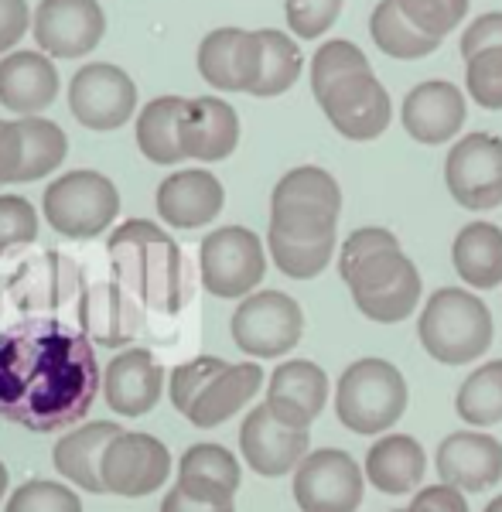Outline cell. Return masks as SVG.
Listing matches in <instances>:
<instances>
[{"mask_svg": "<svg viewBox=\"0 0 502 512\" xmlns=\"http://www.w3.org/2000/svg\"><path fill=\"white\" fill-rule=\"evenodd\" d=\"M7 512H82V499L69 485L31 478L7 499Z\"/></svg>", "mask_w": 502, "mask_h": 512, "instance_id": "cell-40", "label": "cell"}, {"mask_svg": "<svg viewBox=\"0 0 502 512\" xmlns=\"http://www.w3.org/2000/svg\"><path fill=\"white\" fill-rule=\"evenodd\" d=\"M260 41H263V65H260V82H257V89H253V96H260V99L281 96L301 79V69H304L301 48L291 35H281V31H274V28L260 31Z\"/></svg>", "mask_w": 502, "mask_h": 512, "instance_id": "cell-36", "label": "cell"}, {"mask_svg": "<svg viewBox=\"0 0 502 512\" xmlns=\"http://www.w3.org/2000/svg\"><path fill=\"white\" fill-rule=\"evenodd\" d=\"M407 512H468V499L465 492H458L455 485H424V489L414 492Z\"/></svg>", "mask_w": 502, "mask_h": 512, "instance_id": "cell-45", "label": "cell"}, {"mask_svg": "<svg viewBox=\"0 0 502 512\" xmlns=\"http://www.w3.org/2000/svg\"><path fill=\"white\" fill-rule=\"evenodd\" d=\"M164 393V366L147 349L120 352L106 366L103 396L113 414L120 417H144L158 407Z\"/></svg>", "mask_w": 502, "mask_h": 512, "instance_id": "cell-23", "label": "cell"}, {"mask_svg": "<svg viewBox=\"0 0 502 512\" xmlns=\"http://www.w3.org/2000/svg\"><path fill=\"white\" fill-rule=\"evenodd\" d=\"M434 465L444 485L458 492H485L502 478V444L482 431H455L438 444Z\"/></svg>", "mask_w": 502, "mask_h": 512, "instance_id": "cell-20", "label": "cell"}, {"mask_svg": "<svg viewBox=\"0 0 502 512\" xmlns=\"http://www.w3.org/2000/svg\"><path fill=\"white\" fill-rule=\"evenodd\" d=\"M342 216V188L325 168L304 164L274 185L270 195V233L294 243H325L335 239Z\"/></svg>", "mask_w": 502, "mask_h": 512, "instance_id": "cell-4", "label": "cell"}, {"mask_svg": "<svg viewBox=\"0 0 502 512\" xmlns=\"http://www.w3.org/2000/svg\"><path fill=\"white\" fill-rule=\"evenodd\" d=\"M465 86L482 110H502V48H485L468 59Z\"/></svg>", "mask_w": 502, "mask_h": 512, "instance_id": "cell-41", "label": "cell"}, {"mask_svg": "<svg viewBox=\"0 0 502 512\" xmlns=\"http://www.w3.org/2000/svg\"><path fill=\"white\" fill-rule=\"evenodd\" d=\"M41 209L55 233L69 239H93L113 226L120 212V195L100 171H69L55 178L41 195Z\"/></svg>", "mask_w": 502, "mask_h": 512, "instance_id": "cell-6", "label": "cell"}, {"mask_svg": "<svg viewBox=\"0 0 502 512\" xmlns=\"http://www.w3.org/2000/svg\"><path fill=\"white\" fill-rule=\"evenodd\" d=\"M407 379L386 359H359L339 376L335 386V417L352 434H386L407 414Z\"/></svg>", "mask_w": 502, "mask_h": 512, "instance_id": "cell-5", "label": "cell"}, {"mask_svg": "<svg viewBox=\"0 0 502 512\" xmlns=\"http://www.w3.org/2000/svg\"><path fill=\"white\" fill-rule=\"evenodd\" d=\"M485 48H502V11H492V14H482L468 24V31L462 35V55L465 62L472 55L485 52Z\"/></svg>", "mask_w": 502, "mask_h": 512, "instance_id": "cell-46", "label": "cell"}, {"mask_svg": "<svg viewBox=\"0 0 502 512\" xmlns=\"http://www.w3.org/2000/svg\"><path fill=\"white\" fill-rule=\"evenodd\" d=\"M120 434L123 427L113 424V420H93V424L76 427V431L65 434L55 444V472H62L69 482H76L82 492H106L100 465L106 448Z\"/></svg>", "mask_w": 502, "mask_h": 512, "instance_id": "cell-28", "label": "cell"}, {"mask_svg": "<svg viewBox=\"0 0 502 512\" xmlns=\"http://www.w3.org/2000/svg\"><path fill=\"white\" fill-rule=\"evenodd\" d=\"M308 444L311 434L284 427L281 420L270 414L267 403L253 407L240 427V448L246 465L263 478H281L287 472H298V465L311 454Z\"/></svg>", "mask_w": 502, "mask_h": 512, "instance_id": "cell-18", "label": "cell"}, {"mask_svg": "<svg viewBox=\"0 0 502 512\" xmlns=\"http://www.w3.org/2000/svg\"><path fill=\"white\" fill-rule=\"evenodd\" d=\"M397 4L417 28L434 38L455 31L468 14V0H397Z\"/></svg>", "mask_w": 502, "mask_h": 512, "instance_id": "cell-42", "label": "cell"}, {"mask_svg": "<svg viewBox=\"0 0 502 512\" xmlns=\"http://www.w3.org/2000/svg\"><path fill=\"white\" fill-rule=\"evenodd\" d=\"M79 267L65 260L62 253H41L24 260L11 277H7V294H11L18 311H55L65 308L82 294Z\"/></svg>", "mask_w": 502, "mask_h": 512, "instance_id": "cell-21", "label": "cell"}, {"mask_svg": "<svg viewBox=\"0 0 502 512\" xmlns=\"http://www.w3.org/2000/svg\"><path fill=\"white\" fill-rule=\"evenodd\" d=\"M366 482L383 495H410L427 475V454L410 434H383L366 454Z\"/></svg>", "mask_w": 502, "mask_h": 512, "instance_id": "cell-27", "label": "cell"}, {"mask_svg": "<svg viewBox=\"0 0 502 512\" xmlns=\"http://www.w3.org/2000/svg\"><path fill=\"white\" fill-rule=\"evenodd\" d=\"M178 489L202 502H233L240 489V461L222 444H192L181 454Z\"/></svg>", "mask_w": 502, "mask_h": 512, "instance_id": "cell-29", "label": "cell"}, {"mask_svg": "<svg viewBox=\"0 0 502 512\" xmlns=\"http://www.w3.org/2000/svg\"><path fill=\"white\" fill-rule=\"evenodd\" d=\"M158 216L175 229H199L209 226L222 212L226 192L212 171H175L158 185Z\"/></svg>", "mask_w": 502, "mask_h": 512, "instance_id": "cell-25", "label": "cell"}, {"mask_svg": "<svg viewBox=\"0 0 502 512\" xmlns=\"http://www.w3.org/2000/svg\"><path fill=\"white\" fill-rule=\"evenodd\" d=\"M263 41L260 31L219 28L202 38L199 45V72L212 89L226 93H253L260 82Z\"/></svg>", "mask_w": 502, "mask_h": 512, "instance_id": "cell-16", "label": "cell"}, {"mask_svg": "<svg viewBox=\"0 0 502 512\" xmlns=\"http://www.w3.org/2000/svg\"><path fill=\"white\" fill-rule=\"evenodd\" d=\"M28 0H0V52L14 48L28 31Z\"/></svg>", "mask_w": 502, "mask_h": 512, "instance_id": "cell-47", "label": "cell"}, {"mask_svg": "<svg viewBox=\"0 0 502 512\" xmlns=\"http://www.w3.org/2000/svg\"><path fill=\"white\" fill-rule=\"evenodd\" d=\"M455 410L472 427H496L502 424V359L482 362L462 383L455 396Z\"/></svg>", "mask_w": 502, "mask_h": 512, "instance_id": "cell-34", "label": "cell"}, {"mask_svg": "<svg viewBox=\"0 0 502 512\" xmlns=\"http://www.w3.org/2000/svg\"><path fill=\"white\" fill-rule=\"evenodd\" d=\"M451 263L472 291H492L502 284V229L492 222H472L451 243Z\"/></svg>", "mask_w": 502, "mask_h": 512, "instance_id": "cell-30", "label": "cell"}, {"mask_svg": "<svg viewBox=\"0 0 502 512\" xmlns=\"http://www.w3.org/2000/svg\"><path fill=\"white\" fill-rule=\"evenodd\" d=\"M448 192L462 209L489 212L502 205V137L468 134L451 147L444 164Z\"/></svg>", "mask_w": 502, "mask_h": 512, "instance_id": "cell-10", "label": "cell"}, {"mask_svg": "<svg viewBox=\"0 0 502 512\" xmlns=\"http://www.w3.org/2000/svg\"><path fill=\"white\" fill-rule=\"evenodd\" d=\"M485 512H502V495H499V499H492L489 506H485Z\"/></svg>", "mask_w": 502, "mask_h": 512, "instance_id": "cell-50", "label": "cell"}, {"mask_svg": "<svg viewBox=\"0 0 502 512\" xmlns=\"http://www.w3.org/2000/svg\"><path fill=\"white\" fill-rule=\"evenodd\" d=\"M178 140L185 158L195 161H226L240 144V117L219 96L188 99L185 117L178 123Z\"/></svg>", "mask_w": 502, "mask_h": 512, "instance_id": "cell-24", "label": "cell"}, {"mask_svg": "<svg viewBox=\"0 0 502 512\" xmlns=\"http://www.w3.org/2000/svg\"><path fill=\"white\" fill-rule=\"evenodd\" d=\"M318 106L345 140H359V144L383 137L393 120V99L373 72H359L328 86L318 96Z\"/></svg>", "mask_w": 502, "mask_h": 512, "instance_id": "cell-12", "label": "cell"}, {"mask_svg": "<svg viewBox=\"0 0 502 512\" xmlns=\"http://www.w3.org/2000/svg\"><path fill=\"white\" fill-rule=\"evenodd\" d=\"M59 96V69L41 52H11L0 62V106L18 117H38Z\"/></svg>", "mask_w": 502, "mask_h": 512, "instance_id": "cell-26", "label": "cell"}, {"mask_svg": "<svg viewBox=\"0 0 502 512\" xmlns=\"http://www.w3.org/2000/svg\"><path fill=\"white\" fill-rule=\"evenodd\" d=\"M161 512H236V509H233V502H202V499H192V495H185L175 485V489L164 495Z\"/></svg>", "mask_w": 502, "mask_h": 512, "instance_id": "cell-48", "label": "cell"}, {"mask_svg": "<svg viewBox=\"0 0 502 512\" xmlns=\"http://www.w3.org/2000/svg\"><path fill=\"white\" fill-rule=\"evenodd\" d=\"M267 246H270V256H274L277 270L291 280L318 277L335 256V239H325V243H294V239L267 233Z\"/></svg>", "mask_w": 502, "mask_h": 512, "instance_id": "cell-37", "label": "cell"}, {"mask_svg": "<svg viewBox=\"0 0 502 512\" xmlns=\"http://www.w3.org/2000/svg\"><path fill=\"white\" fill-rule=\"evenodd\" d=\"M366 492V472L349 451L318 448L294 472V502L301 512H356Z\"/></svg>", "mask_w": 502, "mask_h": 512, "instance_id": "cell-9", "label": "cell"}, {"mask_svg": "<svg viewBox=\"0 0 502 512\" xmlns=\"http://www.w3.org/2000/svg\"><path fill=\"white\" fill-rule=\"evenodd\" d=\"M69 110L89 130H117L137 110V86L120 65L89 62L69 82Z\"/></svg>", "mask_w": 502, "mask_h": 512, "instance_id": "cell-11", "label": "cell"}, {"mask_svg": "<svg viewBox=\"0 0 502 512\" xmlns=\"http://www.w3.org/2000/svg\"><path fill=\"white\" fill-rule=\"evenodd\" d=\"M421 287H424L421 274H417V267H410V270H403L397 280L383 284L380 291L356 294L352 297V304L359 308L362 318L376 321V325H397V321H407L417 311Z\"/></svg>", "mask_w": 502, "mask_h": 512, "instance_id": "cell-35", "label": "cell"}, {"mask_svg": "<svg viewBox=\"0 0 502 512\" xmlns=\"http://www.w3.org/2000/svg\"><path fill=\"white\" fill-rule=\"evenodd\" d=\"M393 512H407V509H393Z\"/></svg>", "mask_w": 502, "mask_h": 512, "instance_id": "cell-51", "label": "cell"}, {"mask_svg": "<svg viewBox=\"0 0 502 512\" xmlns=\"http://www.w3.org/2000/svg\"><path fill=\"white\" fill-rule=\"evenodd\" d=\"M199 270L202 284L216 297H250L253 287L267 274V253L253 229L246 226H222L212 229L199 246Z\"/></svg>", "mask_w": 502, "mask_h": 512, "instance_id": "cell-7", "label": "cell"}, {"mask_svg": "<svg viewBox=\"0 0 502 512\" xmlns=\"http://www.w3.org/2000/svg\"><path fill=\"white\" fill-rule=\"evenodd\" d=\"M342 0H287V24L298 38H318L339 21Z\"/></svg>", "mask_w": 502, "mask_h": 512, "instance_id": "cell-44", "label": "cell"}, {"mask_svg": "<svg viewBox=\"0 0 502 512\" xmlns=\"http://www.w3.org/2000/svg\"><path fill=\"white\" fill-rule=\"evenodd\" d=\"M359 72H373L359 45H352L345 38L325 41L315 52V59H311V89H315V96H322L328 86H335V82L349 76H359Z\"/></svg>", "mask_w": 502, "mask_h": 512, "instance_id": "cell-38", "label": "cell"}, {"mask_svg": "<svg viewBox=\"0 0 502 512\" xmlns=\"http://www.w3.org/2000/svg\"><path fill=\"white\" fill-rule=\"evenodd\" d=\"M113 277L127 287L147 311L178 315L192 297V277L181 246L147 219L123 222L106 243Z\"/></svg>", "mask_w": 502, "mask_h": 512, "instance_id": "cell-2", "label": "cell"}, {"mask_svg": "<svg viewBox=\"0 0 502 512\" xmlns=\"http://www.w3.org/2000/svg\"><path fill=\"white\" fill-rule=\"evenodd\" d=\"M106 492L123 495V499H141V495L158 492L171 475V454L151 434H127L106 448L100 465Z\"/></svg>", "mask_w": 502, "mask_h": 512, "instance_id": "cell-15", "label": "cell"}, {"mask_svg": "<svg viewBox=\"0 0 502 512\" xmlns=\"http://www.w3.org/2000/svg\"><path fill=\"white\" fill-rule=\"evenodd\" d=\"M79 332L103 349H120L144 335V304L117 280L93 284L79 294Z\"/></svg>", "mask_w": 502, "mask_h": 512, "instance_id": "cell-17", "label": "cell"}, {"mask_svg": "<svg viewBox=\"0 0 502 512\" xmlns=\"http://www.w3.org/2000/svg\"><path fill=\"white\" fill-rule=\"evenodd\" d=\"M31 31L52 59H82L103 41L106 14L96 0H41Z\"/></svg>", "mask_w": 502, "mask_h": 512, "instance_id": "cell-14", "label": "cell"}, {"mask_svg": "<svg viewBox=\"0 0 502 512\" xmlns=\"http://www.w3.org/2000/svg\"><path fill=\"white\" fill-rule=\"evenodd\" d=\"M260 386H263V369L257 362H236V366H229L222 376L212 379L209 390L195 400L188 420H192L195 427H219L222 420L240 414L246 403L260 393Z\"/></svg>", "mask_w": 502, "mask_h": 512, "instance_id": "cell-31", "label": "cell"}, {"mask_svg": "<svg viewBox=\"0 0 502 512\" xmlns=\"http://www.w3.org/2000/svg\"><path fill=\"white\" fill-rule=\"evenodd\" d=\"M188 99L181 96H158L141 110L137 117V147L147 161L154 164H178L185 158L178 140V123L185 117Z\"/></svg>", "mask_w": 502, "mask_h": 512, "instance_id": "cell-32", "label": "cell"}, {"mask_svg": "<svg viewBox=\"0 0 502 512\" xmlns=\"http://www.w3.org/2000/svg\"><path fill=\"white\" fill-rule=\"evenodd\" d=\"M100 393V362L86 332L59 318H24L0 335V417L52 434L79 424Z\"/></svg>", "mask_w": 502, "mask_h": 512, "instance_id": "cell-1", "label": "cell"}, {"mask_svg": "<svg viewBox=\"0 0 502 512\" xmlns=\"http://www.w3.org/2000/svg\"><path fill=\"white\" fill-rule=\"evenodd\" d=\"M4 492H7V468H4V461H0V499H4Z\"/></svg>", "mask_w": 502, "mask_h": 512, "instance_id": "cell-49", "label": "cell"}, {"mask_svg": "<svg viewBox=\"0 0 502 512\" xmlns=\"http://www.w3.org/2000/svg\"><path fill=\"white\" fill-rule=\"evenodd\" d=\"M304 311L284 291H257L233 311V342L253 359H281L301 342Z\"/></svg>", "mask_w": 502, "mask_h": 512, "instance_id": "cell-8", "label": "cell"}, {"mask_svg": "<svg viewBox=\"0 0 502 512\" xmlns=\"http://www.w3.org/2000/svg\"><path fill=\"white\" fill-rule=\"evenodd\" d=\"M328 373L311 359H291L274 369L267 383V407L291 431H311L328 403Z\"/></svg>", "mask_w": 502, "mask_h": 512, "instance_id": "cell-19", "label": "cell"}, {"mask_svg": "<svg viewBox=\"0 0 502 512\" xmlns=\"http://www.w3.org/2000/svg\"><path fill=\"white\" fill-rule=\"evenodd\" d=\"M38 239V216L28 198L0 195V253L11 246H28Z\"/></svg>", "mask_w": 502, "mask_h": 512, "instance_id": "cell-43", "label": "cell"}, {"mask_svg": "<svg viewBox=\"0 0 502 512\" xmlns=\"http://www.w3.org/2000/svg\"><path fill=\"white\" fill-rule=\"evenodd\" d=\"M69 140L45 117H21L0 127V185L38 181L65 161Z\"/></svg>", "mask_w": 502, "mask_h": 512, "instance_id": "cell-13", "label": "cell"}, {"mask_svg": "<svg viewBox=\"0 0 502 512\" xmlns=\"http://www.w3.org/2000/svg\"><path fill=\"white\" fill-rule=\"evenodd\" d=\"M417 338L441 366H468L492 345V311L468 287H441L427 297Z\"/></svg>", "mask_w": 502, "mask_h": 512, "instance_id": "cell-3", "label": "cell"}, {"mask_svg": "<svg viewBox=\"0 0 502 512\" xmlns=\"http://www.w3.org/2000/svg\"><path fill=\"white\" fill-rule=\"evenodd\" d=\"M0 127H4V120H0Z\"/></svg>", "mask_w": 502, "mask_h": 512, "instance_id": "cell-52", "label": "cell"}, {"mask_svg": "<svg viewBox=\"0 0 502 512\" xmlns=\"http://www.w3.org/2000/svg\"><path fill=\"white\" fill-rule=\"evenodd\" d=\"M229 369V362H222L219 355H199V359H192V362H181V366L171 373V386H168V393H171V403H175V410L178 414H192V407H195V400L209 390V383L216 376H222Z\"/></svg>", "mask_w": 502, "mask_h": 512, "instance_id": "cell-39", "label": "cell"}, {"mask_svg": "<svg viewBox=\"0 0 502 512\" xmlns=\"http://www.w3.org/2000/svg\"><path fill=\"white\" fill-rule=\"evenodd\" d=\"M369 35H373V41L380 45L383 55L403 59V62L424 59V55H431L441 48V38H434L417 28V24L400 11L397 0H380V4H376L373 18H369Z\"/></svg>", "mask_w": 502, "mask_h": 512, "instance_id": "cell-33", "label": "cell"}, {"mask_svg": "<svg viewBox=\"0 0 502 512\" xmlns=\"http://www.w3.org/2000/svg\"><path fill=\"white\" fill-rule=\"evenodd\" d=\"M403 130L417 140V144H444L462 130L465 123V93L444 79H431L414 86L403 99L400 110Z\"/></svg>", "mask_w": 502, "mask_h": 512, "instance_id": "cell-22", "label": "cell"}]
</instances>
